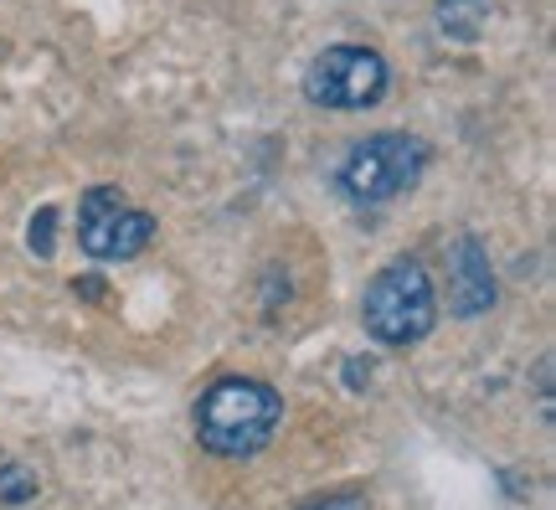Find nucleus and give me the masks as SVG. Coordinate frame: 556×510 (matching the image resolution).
Listing matches in <instances>:
<instances>
[{
  "label": "nucleus",
  "instance_id": "nucleus-1",
  "mask_svg": "<svg viewBox=\"0 0 556 510\" xmlns=\"http://www.w3.org/2000/svg\"><path fill=\"white\" fill-rule=\"evenodd\" d=\"M283 397L258 376H217L197 402V444L217 459H253L274 444Z\"/></svg>",
  "mask_w": 556,
  "mask_h": 510
},
{
  "label": "nucleus",
  "instance_id": "nucleus-2",
  "mask_svg": "<svg viewBox=\"0 0 556 510\" xmlns=\"http://www.w3.org/2000/svg\"><path fill=\"white\" fill-rule=\"evenodd\" d=\"M361 320H366V335L377 346H417L422 335L438 325V295L433 278L417 258H397L387 263L371 284H366V299H361Z\"/></svg>",
  "mask_w": 556,
  "mask_h": 510
},
{
  "label": "nucleus",
  "instance_id": "nucleus-3",
  "mask_svg": "<svg viewBox=\"0 0 556 510\" xmlns=\"http://www.w3.org/2000/svg\"><path fill=\"white\" fill-rule=\"evenodd\" d=\"M428 165V145L402 129H381V135L351 145V156L340 160V191L356 207H381V201L402 197Z\"/></svg>",
  "mask_w": 556,
  "mask_h": 510
},
{
  "label": "nucleus",
  "instance_id": "nucleus-4",
  "mask_svg": "<svg viewBox=\"0 0 556 510\" xmlns=\"http://www.w3.org/2000/svg\"><path fill=\"white\" fill-rule=\"evenodd\" d=\"M387 58L377 47H356V41H340L325 47L309 67H304V99L319 109H336V114H356L371 109L387 94Z\"/></svg>",
  "mask_w": 556,
  "mask_h": 510
},
{
  "label": "nucleus",
  "instance_id": "nucleus-5",
  "mask_svg": "<svg viewBox=\"0 0 556 510\" xmlns=\"http://www.w3.org/2000/svg\"><path fill=\"white\" fill-rule=\"evenodd\" d=\"M155 237V216L139 212L135 201L114 191V186H93L78 207V242L88 258L99 263H124V258H139Z\"/></svg>",
  "mask_w": 556,
  "mask_h": 510
},
{
  "label": "nucleus",
  "instance_id": "nucleus-6",
  "mask_svg": "<svg viewBox=\"0 0 556 510\" xmlns=\"http://www.w3.org/2000/svg\"><path fill=\"white\" fill-rule=\"evenodd\" d=\"M495 304V274H490V253L479 237H458L448 253V310L458 320H475Z\"/></svg>",
  "mask_w": 556,
  "mask_h": 510
},
{
  "label": "nucleus",
  "instance_id": "nucleus-7",
  "mask_svg": "<svg viewBox=\"0 0 556 510\" xmlns=\"http://www.w3.org/2000/svg\"><path fill=\"white\" fill-rule=\"evenodd\" d=\"M490 0H438V32L448 41H479L490 26Z\"/></svg>",
  "mask_w": 556,
  "mask_h": 510
},
{
  "label": "nucleus",
  "instance_id": "nucleus-8",
  "mask_svg": "<svg viewBox=\"0 0 556 510\" xmlns=\"http://www.w3.org/2000/svg\"><path fill=\"white\" fill-rule=\"evenodd\" d=\"M41 480L31 464H5L0 470V506H26V500H37Z\"/></svg>",
  "mask_w": 556,
  "mask_h": 510
},
{
  "label": "nucleus",
  "instance_id": "nucleus-9",
  "mask_svg": "<svg viewBox=\"0 0 556 510\" xmlns=\"http://www.w3.org/2000/svg\"><path fill=\"white\" fill-rule=\"evenodd\" d=\"M26 242H31V253H37V258H52V253H58V212H52V207H41V212L31 216Z\"/></svg>",
  "mask_w": 556,
  "mask_h": 510
},
{
  "label": "nucleus",
  "instance_id": "nucleus-10",
  "mask_svg": "<svg viewBox=\"0 0 556 510\" xmlns=\"http://www.w3.org/2000/svg\"><path fill=\"white\" fill-rule=\"evenodd\" d=\"M340 372H345V387H351V393H366V387H371V361H366V356H351Z\"/></svg>",
  "mask_w": 556,
  "mask_h": 510
},
{
  "label": "nucleus",
  "instance_id": "nucleus-11",
  "mask_svg": "<svg viewBox=\"0 0 556 510\" xmlns=\"http://www.w3.org/2000/svg\"><path fill=\"white\" fill-rule=\"evenodd\" d=\"M304 510H366L361 495H330V500H309Z\"/></svg>",
  "mask_w": 556,
  "mask_h": 510
},
{
  "label": "nucleus",
  "instance_id": "nucleus-12",
  "mask_svg": "<svg viewBox=\"0 0 556 510\" xmlns=\"http://www.w3.org/2000/svg\"><path fill=\"white\" fill-rule=\"evenodd\" d=\"M73 289H78V295H93V299L109 295V289H103V278H73Z\"/></svg>",
  "mask_w": 556,
  "mask_h": 510
}]
</instances>
